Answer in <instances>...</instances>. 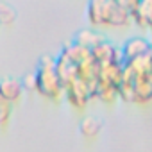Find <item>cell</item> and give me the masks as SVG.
<instances>
[{"label": "cell", "instance_id": "6da1fadb", "mask_svg": "<svg viewBox=\"0 0 152 152\" xmlns=\"http://www.w3.org/2000/svg\"><path fill=\"white\" fill-rule=\"evenodd\" d=\"M22 84L15 79H6L0 83V99L6 100L7 104L11 102H16L20 97H22Z\"/></svg>", "mask_w": 152, "mask_h": 152}, {"label": "cell", "instance_id": "7a4b0ae2", "mask_svg": "<svg viewBox=\"0 0 152 152\" xmlns=\"http://www.w3.org/2000/svg\"><path fill=\"white\" fill-rule=\"evenodd\" d=\"M132 11L141 25L152 23V0H138V4Z\"/></svg>", "mask_w": 152, "mask_h": 152}, {"label": "cell", "instance_id": "3957f363", "mask_svg": "<svg viewBox=\"0 0 152 152\" xmlns=\"http://www.w3.org/2000/svg\"><path fill=\"white\" fill-rule=\"evenodd\" d=\"M100 129H102V125H100V122L97 118H86L81 124V132L86 138H95L100 132Z\"/></svg>", "mask_w": 152, "mask_h": 152}, {"label": "cell", "instance_id": "277c9868", "mask_svg": "<svg viewBox=\"0 0 152 152\" xmlns=\"http://www.w3.org/2000/svg\"><path fill=\"white\" fill-rule=\"evenodd\" d=\"M147 48H148V45H147V41H143V39H131L127 45H125V54L127 56H131V57H140V56H143L145 52H147Z\"/></svg>", "mask_w": 152, "mask_h": 152}, {"label": "cell", "instance_id": "5b68a950", "mask_svg": "<svg viewBox=\"0 0 152 152\" xmlns=\"http://www.w3.org/2000/svg\"><path fill=\"white\" fill-rule=\"evenodd\" d=\"M13 20H15V13L6 6H0V23H9Z\"/></svg>", "mask_w": 152, "mask_h": 152}, {"label": "cell", "instance_id": "8992f818", "mask_svg": "<svg viewBox=\"0 0 152 152\" xmlns=\"http://www.w3.org/2000/svg\"><path fill=\"white\" fill-rule=\"evenodd\" d=\"M115 2H116L120 7H124V9H127V11H132V9L136 7V4H138V0H115Z\"/></svg>", "mask_w": 152, "mask_h": 152}, {"label": "cell", "instance_id": "52a82bcc", "mask_svg": "<svg viewBox=\"0 0 152 152\" xmlns=\"http://www.w3.org/2000/svg\"><path fill=\"white\" fill-rule=\"evenodd\" d=\"M6 116H7V102L0 99V122H4Z\"/></svg>", "mask_w": 152, "mask_h": 152}]
</instances>
